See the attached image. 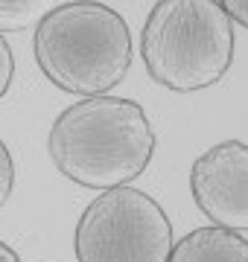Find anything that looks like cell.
<instances>
[{
	"label": "cell",
	"mask_w": 248,
	"mask_h": 262,
	"mask_svg": "<svg viewBox=\"0 0 248 262\" xmlns=\"http://www.w3.org/2000/svg\"><path fill=\"white\" fill-rule=\"evenodd\" d=\"M146 111L126 96H85L56 117L47 151L56 169L79 187L114 189L140 178L155 155Z\"/></svg>",
	"instance_id": "1"
},
{
	"label": "cell",
	"mask_w": 248,
	"mask_h": 262,
	"mask_svg": "<svg viewBox=\"0 0 248 262\" xmlns=\"http://www.w3.org/2000/svg\"><path fill=\"white\" fill-rule=\"evenodd\" d=\"M35 61L65 94H108L132 67L129 24L99 0L61 3L35 27Z\"/></svg>",
	"instance_id": "2"
},
{
	"label": "cell",
	"mask_w": 248,
	"mask_h": 262,
	"mask_svg": "<svg viewBox=\"0 0 248 262\" xmlns=\"http://www.w3.org/2000/svg\"><path fill=\"white\" fill-rule=\"evenodd\" d=\"M140 56L167 91L210 88L234 61V20L216 0H158L143 24Z\"/></svg>",
	"instance_id": "3"
},
{
	"label": "cell",
	"mask_w": 248,
	"mask_h": 262,
	"mask_svg": "<svg viewBox=\"0 0 248 262\" xmlns=\"http://www.w3.org/2000/svg\"><path fill=\"white\" fill-rule=\"evenodd\" d=\"M73 248L79 262H167L172 225L152 195L126 184L85 207Z\"/></svg>",
	"instance_id": "4"
},
{
	"label": "cell",
	"mask_w": 248,
	"mask_h": 262,
	"mask_svg": "<svg viewBox=\"0 0 248 262\" xmlns=\"http://www.w3.org/2000/svg\"><path fill=\"white\" fill-rule=\"evenodd\" d=\"M190 192L213 225L248 233V143L225 140L193 160Z\"/></svg>",
	"instance_id": "5"
},
{
	"label": "cell",
	"mask_w": 248,
	"mask_h": 262,
	"mask_svg": "<svg viewBox=\"0 0 248 262\" xmlns=\"http://www.w3.org/2000/svg\"><path fill=\"white\" fill-rule=\"evenodd\" d=\"M167 262H248V239L225 227H196L172 245Z\"/></svg>",
	"instance_id": "6"
},
{
	"label": "cell",
	"mask_w": 248,
	"mask_h": 262,
	"mask_svg": "<svg viewBox=\"0 0 248 262\" xmlns=\"http://www.w3.org/2000/svg\"><path fill=\"white\" fill-rule=\"evenodd\" d=\"M58 6V0H0V32H20Z\"/></svg>",
	"instance_id": "7"
},
{
	"label": "cell",
	"mask_w": 248,
	"mask_h": 262,
	"mask_svg": "<svg viewBox=\"0 0 248 262\" xmlns=\"http://www.w3.org/2000/svg\"><path fill=\"white\" fill-rule=\"evenodd\" d=\"M12 189H15V160H12L6 143L0 140V207L9 201Z\"/></svg>",
	"instance_id": "8"
},
{
	"label": "cell",
	"mask_w": 248,
	"mask_h": 262,
	"mask_svg": "<svg viewBox=\"0 0 248 262\" xmlns=\"http://www.w3.org/2000/svg\"><path fill=\"white\" fill-rule=\"evenodd\" d=\"M12 79H15V56H12L6 38L0 35V99L9 94Z\"/></svg>",
	"instance_id": "9"
},
{
	"label": "cell",
	"mask_w": 248,
	"mask_h": 262,
	"mask_svg": "<svg viewBox=\"0 0 248 262\" xmlns=\"http://www.w3.org/2000/svg\"><path fill=\"white\" fill-rule=\"evenodd\" d=\"M216 3L225 9V15L234 24H242L248 29V0H216Z\"/></svg>",
	"instance_id": "10"
},
{
	"label": "cell",
	"mask_w": 248,
	"mask_h": 262,
	"mask_svg": "<svg viewBox=\"0 0 248 262\" xmlns=\"http://www.w3.org/2000/svg\"><path fill=\"white\" fill-rule=\"evenodd\" d=\"M0 262H20V256L15 248H9L6 242H0Z\"/></svg>",
	"instance_id": "11"
}]
</instances>
